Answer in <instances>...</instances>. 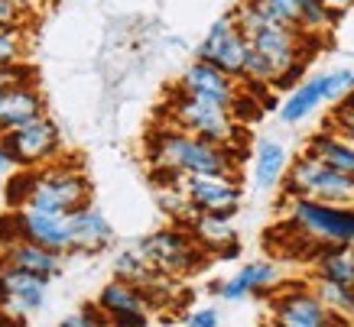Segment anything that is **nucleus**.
Masks as SVG:
<instances>
[{
  "label": "nucleus",
  "instance_id": "obj_24",
  "mask_svg": "<svg viewBox=\"0 0 354 327\" xmlns=\"http://www.w3.org/2000/svg\"><path fill=\"white\" fill-rule=\"evenodd\" d=\"M114 279L137 285V288H143V292H147V288H153V285L160 282V279H166V275L156 272L137 246H127V250H120V253L114 256Z\"/></svg>",
  "mask_w": 354,
  "mask_h": 327
},
{
  "label": "nucleus",
  "instance_id": "obj_21",
  "mask_svg": "<svg viewBox=\"0 0 354 327\" xmlns=\"http://www.w3.org/2000/svg\"><path fill=\"white\" fill-rule=\"evenodd\" d=\"M306 156L319 159L328 169L354 179V143H348V139H344L342 133H335V130L325 127L322 133H315V137L306 143Z\"/></svg>",
  "mask_w": 354,
  "mask_h": 327
},
{
  "label": "nucleus",
  "instance_id": "obj_19",
  "mask_svg": "<svg viewBox=\"0 0 354 327\" xmlns=\"http://www.w3.org/2000/svg\"><path fill=\"white\" fill-rule=\"evenodd\" d=\"M185 230L195 237V243L202 246L208 259L212 256H221V259H231L237 256V233L231 227V217H215V214H195Z\"/></svg>",
  "mask_w": 354,
  "mask_h": 327
},
{
  "label": "nucleus",
  "instance_id": "obj_1",
  "mask_svg": "<svg viewBox=\"0 0 354 327\" xmlns=\"http://www.w3.org/2000/svg\"><path fill=\"white\" fill-rule=\"evenodd\" d=\"M143 156H147L153 179H162V175H237L241 159H244L234 149L198 139L166 120H160L147 133Z\"/></svg>",
  "mask_w": 354,
  "mask_h": 327
},
{
  "label": "nucleus",
  "instance_id": "obj_30",
  "mask_svg": "<svg viewBox=\"0 0 354 327\" xmlns=\"http://www.w3.org/2000/svg\"><path fill=\"white\" fill-rule=\"evenodd\" d=\"M32 78H36V68H32L30 62L0 68V91H3V88H10V85H17V81H32Z\"/></svg>",
  "mask_w": 354,
  "mask_h": 327
},
{
  "label": "nucleus",
  "instance_id": "obj_31",
  "mask_svg": "<svg viewBox=\"0 0 354 327\" xmlns=\"http://www.w3.org/2000/svg\"><path fill=\"white\" fill-rule=\"evenodd\" d=\"M0 26H30V17L13 0H0Z\"/></svg>",
  "mask_w": 354,
  "mask_h": 327
},
{
  "label": "nucleus",
  "instance_id": "obj_9",
  "mask_svg": "<svg viewBox=\"0 0 354 327\" xmlns=\"http://www.w3.org/2000/svg\"><path fill=\"white\" fill-rule=\"evenodd\" d=\"M348 91H354V72H348V68H335V72L315 75V78L299 81V85L290 91V97L279 107V120H283L286 127H296V123H302L309 114H315L319 107L342 101Z\"/></svg>",
  "mask_w": 354,
  "mask_h": 327
},
{
  "label": "nucleus",
  "instance_id": "obj_18",
  "mask_svg": "<svg viewBox=\"0 0 354 327\" xmlns=\"http://www.w3.org/2000/svg\"><path fill=\"white\" fill-rule=\"evenodd\" d=\"M62 259L65 256L53 253V250H43L36 243H13V246L0 250V269H17V272L39 275L46 282H53L55 275L62 272Z\"/></svg>",
  "mask_w": 354,
  "mask_h": 327
},
{
  "label": "nucleus",
  "instance_id": "obj_23",
  "mask_svg": "<svg viewBox=\"0 0 354 327\" xmlns=\"http://www.w3.org/2000/svg\"><path fill=\"white\" fill-rule=\"evenodd\" d=\"M312 266H315V279H325V282L354 288V250L351 246L322 243L319 253L312 256Z\"/></svg>",
  "mask_w": 354,
  "mask_h": 327
},
{
  "label": "nucleus",
  "instance_id": "obj_16",
  "mask_svg": "<svg viewBox=\"0 0 354 327\" xmlns=\"http://www.w3.org/2000/svg\"><path fill=\"white\" fill-rule=\"evenodd\" d=\"M46 288L49 282L39 275L17 272V269H0V311L30 317L46 305Z\"/></svg>",
  "mask_w": 354,
  "mask_h": 327
},
{
  "label": "nucleus",
  "instance_id": "obj_33",
  "mask_svg": "<svg viewBox=\"0 0 354 327\" xmlns=\"http://www.w3.org/2000/svg\"><path fill=\"white\" fill-rule=\"evenodd\" d=\"M185 327H218V311L215 308H195L185 315Z\"/></svg>",
  "mask_w": 354,
  "mask_h": 327
},
{
  "label": "nucleus",
  "instance_id": "obj_12",
  "mask_svg": "<svg viewBox=\"0 0 354 327\" xmlns=\"http://www.w3.org/2000/svg\"><path fill=\"white\" fill-rule=\"evenodd\" d=\"M270 321L279 327H344L342 317L328 311L319 301V295L312 288H302V285H290L279 295H273Z\"/></svg>",
  "mask_w": 354,
  "mask_h": 327
},
{
  "label": "nucleus",
  "instance_id": "obj_27",
  "mask_svg": "<svg viewBox=\"0 0 354 327\" xmlns=\"http://www.w3.org/2000/svg\"><path fill=\"white\" fill-rule=\"evenodd\" d=\"M30 191H32V169H13L7 175V185H3V204L10 211L26 208L30 204Z\"/></svg>",
  "mask_w": 354,
  "mask_h": 327
},
{
  "label": "nucleus",
  "instance_id": "obj_29",
  "mask_svg": "<svg viewBox=\"0 0 354 327\" xmlns=\"http://www.w3.org/2000/svg\"><path fill=\"white\" fill-rule=\"evenodd\" d=\"M59 327H111V324H108V317L97 311V305H85V308H78V311H72V315H65L59 321Z\"/></svg>",
  "mask_w": 354,
  "mask_h": 327
},
{
  "label": "nucleus",
  "instance_id": "obj_13",
  "mask_svg": "<svg viewBox=\"0 0 354 327\" xmlns=\"http://www.w3.org/2000/svg\"><path fill=\"white\" fill-rule=\"evenodd\" d=\"M95 305L101 315L108 317L111 327H147L153 317V305L147 292L130 282H120V279H111L101 288Z\"/></svg>",
  "mask_w": 354,
  "mask_h": 327
},
{
  "label": "nucleus",
  "instance_id": "obj_20",
  "mask_svg": "<svg viewBox=\"0 0 354 327\" xmlns=\"http://www.w3.org/2000/svg\"><path fill=\"white\" fill-rule=\"evenodd\" d=\"M277 285H279V269L273 263H247L227 282L218 285V295L225 301H241L247 295H263V292L277 288Z\"/></svg>",
  "mask_w": 354,
  "mask_h": 327
},
{
  "label": "nucleus",
  "instance_id": "obj_36",
  "mask_svg": "<svg viewBox=\"0 0 354 327\" xmlns=\"http://www.w3.org/2000/svg\"><path fill=\"white\" fill-rule=\"evenodd\" d=\"M13 166H10V159H7V152L0 149V175H10Z\"/></svg>",
  "mask_w": 354,
  "mask_h": 327
},
{
  "label": "nucleus",
  "instance_id": "obj_3",
  "mask_svg": "<svg viewBox=\"0 0 354 327\" xmlns=\"http://www.w3.org/2000/svg\"><path fill=\"white\" fill-rule=\"evenodd\" d=\"M166 123L172 127L185 130L198 139H208V143H218V146H227L244 156V127L237 123L231 110L218 104H205V101H195V97H185V95H176L172 91L166 107H162V117Z\"/></svg>",
  "mask_w": 354,
  "mask_h": 327
},
{
  "label": "nucleus",
  "instance_id": "obj_28",
  "mask_svg": "<svg viewBox=\"0 0 354 327\" xmlns=\"http://www.w3.org/2000/svg\"><path fill=\"white\" fill-rule=\"evenodd\" d=\"M328 130L335 133H342L348 143H354V91L342 97V101H335L332 104V117H328Z\"/></svg>",
  "mask_w": 354,
  "mask_h": 327
},
{
  "label": "nucleus",
  "instance_id": "obj_15",
  "mask_svg": "<svg viewBox=\"0 0 354 327\" xmlns=\"http://www.w3.org/2000/svg\"><path fill=\"white\" fill-rule=\"evenodd\" d=\"M46 114V95L43 88L32 81H17V85L0 91V137L10 130L26 127L30 120Z\"/></svg>",
  "mask_w": 354,
  "mask_h": 327
},
{
  "label": "nucleus",
  "instance_id": "obj_11",
  "mask_svg": "<svg viewBox=\"0 0 354 327\" xmlns=\"http://www.w3.org/2000/svg\"><path fill=\"white\" fill-rule=\"evenodd\" d=\"M176 95H185V97H195V101H205V104H218L225 110H234L237 97L244 95V85L234 81L231 75L218 72L215 65L208 62H189L185 72L179 75V81L172 88Z\"/></svg>",
  "mask_w": 354,
  "mask_h": 327
},
{
  "label": "nucleus",
  "instance_id": "obj_6",
  "mask_svg": "<svg viewBox=\"0 0 354 327\" xmlns=\"http://www.w3.org/2000/svg\"><path fill=\"white\" fill-rule=\"evenodd\" d=\"M0 149L7 152L13 169H43L59 156H65L62 130L49 114L30 120L26 127L10 130L0 137Z\"/></svg>",
  "mask_w": 354,
  "mask_h": 327
},
{
  "label": "nucleus",
  "instance_id": "obj_26",
  "mask_svg": "<svg viewBox=\"0 0 354 327\" xmlns=\"http://www.w3.org/2000/svg\"><path fill=\"white\" fill-rule=\"evenodd\" d=\"M319 301H322L328 311H335L338 317H351L354 315V288H344V285L325 282V279H315V288H312Z\"/></svg>",
  "mask_w": 354,
  "mask_h": 327
},
{
  "label": "nucleus",
  "instance_id": "obj_7",
  "mask_svg": "<svg viewBox=\"0 0 354 327\" xmlns=\"http://www.w3.org/2000/svg\"><path fill=\"white\" fill-rule=\"evenodd\" d=\"M286 198H309L322 204H351L354 201V179L328 169L325 162L302 152L283 175Z\"/></svg>",
  "mask_w": 354,
  "mask_h": 327
},
{
  "label": "nucleus",
  "instance_id": "obj_10",
  "mask_svg": "<svg viewBox=\"0 0 354 327\" xmlns=\"http://www.w3.org/2000/svg\"><path fill=\"white\" fill-rule=\"evenodd\" d=\"M244 55H247V36L237 30L234 13L215 20L205 32V39L195 49L198 62L215 65L218 72L231 75L234 81H244Z\"/></svg>",
  "mask_w": 354,
  "mask_h": 327
},
{
  "label": "nucleus",
  "instance_id": "obj_4",
  "mask_svg": "<svg viewBox=\"0 0 354 327\" xmlns=\"http://www.w3.org/2000/svg\"><path fill=\"white\" fill-rule=\"evenodd\" d=\"M137 250L147 256V263L166 279H183L198 272L208 263V253L195 243V237L179 224H169L162 230H153L137 243Z\"/></svg>",
  "mask_w": 354,
  "mask_h": 327
},
{
  "label": "nucleus",
  "instance_id": "obj_17",
  "mask_svg": "<svg viewBox=\"0 0 354 327\" xmlns=\"http://www.w3.org/2000/svg\"><path fill=\"white\" fill-rule=\"evenodd\" d=\"M68 243H72V253L82 256L104 253L114 243V227L95 204H88L82 211L68 214Z\"/></svg>",
  "mask_w": 354,
  "mask_h": 327
},
{
  "label": "nucleus",
  "instance_id": "obj_14",
  "mask_svg": "<svg viewBox=\"0 0 354 327\" xmlns=\"http://www.w3.org/2000/svg\"><path fill=\"white\" fill-rule=\"evenodd\" d=\"M17 221H20L23 243H36V246L53 250L59 256L72 253V243H68V214L39 211V208H17Z\"/></svg>",
  "mask_w": 354,
  "mask_h": 327
},
{
  "label": "nucleus",
  "instance_id": "obj_34",
  "mask_svg": "<svg viewBox=\"0 0 354 327\" xmlns=\"http://www.w3.org/2000/svg\"><path fill=\"white\" fill-rule=\"evenodd\" d=\"M13 3H17V7H20V10L32 20V17H36V13H43L46 7L53 3V0H13Z\"/></svg>",
  "mask_w": 354,
  "mask_h": 327
},
{
  "label": "nucleus",
  "instance_id": "obj_5",
  "mask_svg": "<svg viewBox=\"0 0 354 327\" xmlns=\"http://www.w3.org/2000/svg\"><path fill=\"white\" fill-rule=\"evenodd\" d=\"M286 221L312 237L315 243L351 246L354 250V208L351 204H322L309 198H286Z\"/></svg>",
  "mask_w": 354,
  "mask_h": 327
},
{
  "label": "nucleus",
  "instance_id": "obj_25",
  "mask_svg": "<svg viewBox=\"0 0 354 327\" xmlns=\"http://www.w3.org/2000/svg\"><path fill=\"white\" fill-rule=\"evenodd\" d=\"M30 52V26H0V68L23 65Z\"/></svg>",
  "mask_w": 354,
  "mask_h": 327
},
{
  "label": "nucleus",
  "instance_id": "obj_8",
  "mask_svg": "<svg viewBox=\"0 0 354 327\" xmlns=\"http://www.w3.org/2000/svg\"><path fill=\"white\" fill-rule=\"evenodd\" d=\"M153 181H169L185 195L198 214H215V217H234L241 208V179L237 175H162Z\"/></svg>",
  "mask_w": 354,
  "mask_h": 327
},
{
  "label": "nucleus",
  "instance_id": "obj_32",
  "mask_svg": "<svg viewBox=\"0 0 354 327\" xmlns=\"http://www.w3.org/2000/svg\"><path fill=\"white\" fill-rule=\"evenodd\" d=\"M270 3L277 7L279 17L290 23V26H296V30H299V13H302V3H306V0H270Z\"/></svg>",
  "mask_w": 354,
  "mask_h": 327
},
{
  "label": "nucleus",
  "instance_id": "obj_37",
  "mask_svg": "<svg viewBox=\"0 0 354 327\" xmlns=\"http://www.w3.org/2000/svg\"><path fill=\"white\" fill-rule=\"evenodd\" d=\"M267 327H279V324H273V321H270V324H267Z\"/></svg>",
  "mask_w": 354,
  "mask_h": 327
},
{
  "label": "nucleus",
  "instance_id": "obj_35",
  "mask_svg": "<svg viewBox=\"0 0 354 327\" xmlns=\"http://www.w3.org/2000/svg\"><path fill=\"white\" fill-rule=\"evenodd\" d=\"M0 327H30V321L20 315H10V311H0Z\"/></svg>",
  "mask_w": 354,
  "mask_h": 327
},
{
  "label": "nucleus",
  "instance_id": "obj_22",
  "mask_svg": "<svg viewBox=\"0 0 354 327\" xmlns=\"http://www.w3.org/2000/svg\"><path fill=\"white\" fill-rule=\"evenodd\" d=\"M290 169V156L283 143L277 139H260L254 149V185L260 191H273L283 185V175Z\"/></svg>",
  "mask_w": 354,
  "mask_h": 327
},
{
  "label": "nucleus",
  "instance_id": "obj_2",
  "mask_svg": "<svg viewBox=\"0 0 354 327\" xmlns=\"http://www.w3.org/2000/svg\"><path fill=\"white\" fill-rule=\"evenodd\" d=\"M88 204H91V179H88L82 159L59 156L43 169H32V191L26 208L75 214Z\"/></svg>",
  "mask_w": 354,
  "mask_h": 327
}]
</instances>
